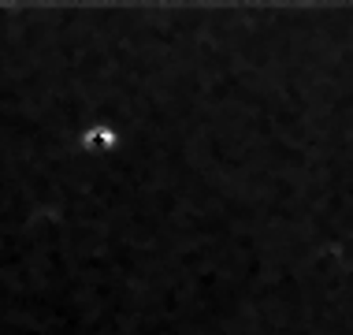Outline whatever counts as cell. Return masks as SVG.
Returning a JSON list of instances; mask_svg holds the SVG:
<instances>
[{
  "label": "cell",
  "mask_w": 353,
  "mask_h": 335,
  "mask_svg": "<svg viewBox=\"0 0 353 335\" xmlns=\"http://www.w3.org/2000/svg\"><path fill=\"white\" fill-rule=\"evenodd\" d=\"M82 146H116V134L112 131H90L82 138Z\"/></svg>",
  "instance_id": "cell-1"
}]
</instances>
